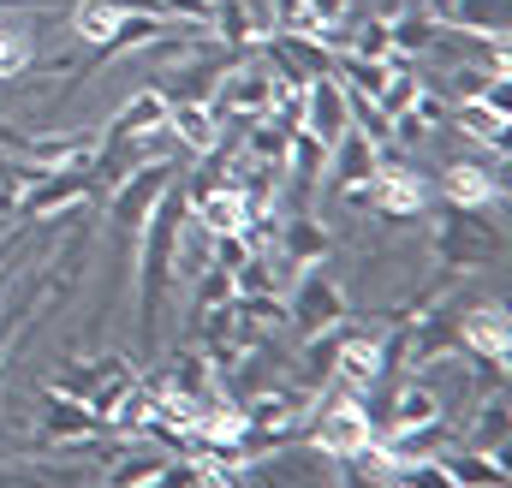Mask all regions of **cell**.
Wrapping results in <instances>:
<instances>
[{
	"mask_svg": "<svg viewBox=\"0 0 512 488\" xmlns=\"http://www.w3.org/2000/svg\"><path fill=\"white\" fill-rule=\"evenodd\" d=\"M90 197V173H78V167H66V173H36L24 191H18V215L24 221H42V215H60V209H72V203H84Z\"/></svg>",
	"mask_w": 512,
	"mask_h": 488,
	"instance_id": "obj_14",
	"label": "cell"
},
{
	"mask_svg": "<svg viewBox=\"0 0 512 488\" xmlns=\"http://www.w3.org/2000/svg\"><path fill=\"white\" fill-rule=\"evenodd\" d=\"M459 125L483 143H495V155H507V108L495 102H459Z\"/></svg>",
	"mask_w": 512,
	"mask_h": 488,
	"instance_id": "obj_31",
	"label": "cell"
},
{
	"mask_svg": "<svg viewBox=\"0 0 512 488\" xmlns=\"http://www.w3.org/2000/svg\"><path fill=\"white\" fill-rule=\"evenodd\" d=\"M352 203H376L387 221H417V215H429V179L411 173V167H387L382 161L376 179L352 191Z\"/></svg>",
	"mask_w": 512,
	"mask_h": 488,
	"instance_id": "obj_7",
	"label": "cell"
},
{
	"mask_svg": "<svg viewBox=\"0 0 512 488\" xmlns=\"http://www.w3.org/2000/svg\"><path fill=\"white\" fill-rule=\"evenodd\" d=\"M108 423L84 405V399H66V393H48V411H42V441H60V447H90L102 441Z\"/></svg>",
	"mask_w": 512,
	"mask_h": 488,
	"instance_id": "obj_17",
	"label": "cell"
},
{
	"mask_svg": "<svg viewBox=\"0 0 512 488\" xmlns=\"http://www.w3.org/2000/svg\"><path fill=\"white\" fill-rule=\"evenodd\" d=\"M376 441V417H370V405L358 399V393H328L322 405H316V417H310V447L322 453V459H340V465H352L364 447Z\"/></svg>",
	"mask_w": 512,
	"mask_h": 488,
	"instance_id": "obj_2",
	"label": "cell"
},
{
	"mask_svg": "<svg viewBox=\"0 0 512 488\" xmlns=\"http://www.w3.org/2000/svg\"><path fill=\"white\" fill-rule=\"evenodd\" d=\"M262 60L286 90H304L316 78H334V42L310 36V30H268L262 36Z\"/></svg>",
	"mask_w": 512,
	"mask_h": 488,
	"instance_id": "obj_4",
	"label": "cell"
},
{
	"mask_svg": "<svg viewBox=\"0 0 512 488\" xmlns=\"http://www.w3.org/2000/svg\"><path fill=\"white\" fill-rule=\"evenodd\" d=\"M215 488H221V483H215Z\"/></svg>",
	"mask_w": 512,
	"mask_h": 488,
	"instance_id": "obj_46",
	"label": "cell"
},
{
	"mask_svg": "<svg viewBox=\"0 0 512 488\" xmlns=\"http://www.w3.org/2000/svg\"><path fill=\"white\" fill-rule=\"evenodd\" d=\"M298 12L304 0H274V30H298Z\"/></svg>",
	"mask_w": 512,
	"mask_h": 488,
	"instance_id": "obj_42",
	"label": "cell"
},
{
	"mask_svg": "<svg viewBox=\"0 0 512 488\" xmlns=\"http://www.w3.org/2000/svg\"><path fill=\"white\" fill-rule=\"evenodd\" d=\"M453 334H459V346H465L477 364H489L495 375H507V364H512V316H507V304H477V310H465V316L453 322Z\"/></svg>",
	"mask_w": 512,
	"mask_h": 488,
	"instance_id": "obj_8",
	"label": "cell"
},
{
	"mask_svg": "<svg viewBox=\"0 0 512 488\" xmlns=\"http://www.w3.org/2000/svg\"><path fill=\"white\" fill-rule=\"evenodd\" d=\"M292 274L274 262V250H251L239 268H233V298H251V292H280Z\"/></svg>",
	"mask_w": 512,
	"mask_h": 488,
	"instance_id": "obj_29",
	"label": "cell"
},
{
	"mask_svg": "<svg viewBox=\"0 0 512 488\" xmlns=\"http://www.w3.org/2000/svg\"><path fill=\"white\" fill-rule=\"evenodd\" d=\"M274 96H280V78L268 72V60H233L209 108H215L221 120H268Z\"/></svg>",
	"mask_w": 512,
	"mask_h": 488,
	"instance_id": "obj_5",
	"label": "cell"
},
{
	"mask_svg": "<svg viewBox=\"0 0 512 488\" xmlns=\"http://www.w3.org/2000/svg\"><path fill=\"white\" fill-rule=\"evenodd\" d=\"M495 84H507V78H501V72H489V66H459V72L447 78V96H453V102H483Z\"/></svg>",
	"mask_w": 512,
	"mask_h": 488,
	"instance_id": "obj_35",
	"label": "cell"
},
{
	"mask_svg": "<svg viewBox=\"0 0 512 488\" xmlns=\"http://www.w3.org/2000/svg\"><path fill=\"white\" fill-rule=\"evenodd\" d=\"M245 256H251V244L239 239V233H209V268H227L233 274Z\"/></svg>",
	"mask_w": 512,
	"mask_h": 488,
	"instance_id": "obj_39",
	"label": "cell"
},
{
	"mask_svg": "<svg viewBox=\"0 0 512 488\" xmlns=\"http://www.w3.org/2000/svg\"><path fill=\"white\" fill-rule=\"evenodd\" d=\"M447 346H459L453 322H441V316H423V322L411 328V358H417V364H429V358H435V352H447Z\"/></svg>",
	"mask_w": 512,
	"mask_h": 488,
	"instance_id": "obj_34",
	"label": "cell"
},
{
	"mask_svg": "<svg viewBox=\"0 0 512 488\" xmlns=\"http://www.w3.org/2000/svg\"><path fill=\"white\" fill-rule=\"evenodd\" d=\"M131 387H137V369L126 358H114V352H96V358H78V364L60 369V381L48 387V393H66V399H84L102 423L120 411V399H126Z\"/></svg>",
	"mask_w": 512,
	"mask_h": 488,
	"instance_id": "obj_3",
	"label": "cell"
},
{
	"mask_svg": "<svg viewBox=\"0 0 512 488\" xmlns=\"http://www.w3.org/2000/svg\"><path fill=\"white\" fill-rule=\"evenodd\" d=\"M185 221H191V209H185V191H179V179H173V185L155 197V209H149V221H143V233H137V239H143V256H137V334H143V340H155V310H161V298H167Z\"/></svg>",
	"mask_w": 512,
	"mask_h": 488,
	"instance_id": "obj_1",
	"label": "cell"
},
{
	"mask_svg": "<svg viewBox=\"0 0 512 488\" xmlns=\"http://www.w3.org/2000/svg\"><path fill=\"white\" fill-rule=\"evenodd\" d=\"M435 250H441L447 268H483L489 256H501V239L483 233V227L471 221V209H459V221H447V233L435 239Z\"/></svg>",
	"mask_w": 512,
	"mask_h": 488,
	"instance_id": "obj_20",
	"label": "cell"
},
{
	"mask_svg": "<svg viewBox=\"0 0 512 488\" xmlns=\"http://www.w3.org/2000/svg\"><path fill=\"white\" fill-rule=\"evenodd\" d=\"M274 262L286 268V274H304V268H322L328 256H334V233L316 221V215H292V221H280V233H274Z\"/></svg>",
	"mask_w": 512,
	"mask_h": 488,
	"instance_id": "obj_10",
	"label": "cell"
},
{
	"mask_svg": "<svg viewBox=\"0 0 512 488\" xmlns=\"http://www.w3.org/2000/svg\"><path fill=\"white\" fill-rule=\"evenodd\" d=\"M12 143H18V131H6V125H0V149H12Z\"/></svg>",
	"mask_w": 512,
	"mask_h": 488,
	"instance_id": "obj_44",
	"label": "cell"
},
{
	"mask_svg": "<svg viewBox=\"0 0 512 488\" xmlns=\"http://www.w3.org/2000/svg\"><path fill=\"white\" fill-rule=\"evenodd\" d=\"M24 66H30V36L12 30V24H0V78H18Z\"/></svg>",
	"mask_w": 512,
	"mask_h": 488,
	"instance_id": "obj_38",
	"label": "cell"
},
{
	"mask_svg": "<svg viewBox=\"0 0 512 488\" xmlns=\"http://www.w3.org/2000/svg\"><path fill=\"white\" fill-rule=\"evenodd\" d=\"M167 131H173V143L179 149H191V155H203V149H215L227 131H221V114L209 108V102H167Z\"/></svg>",
	"mask_w": 512,
	"mask_h": 488,
	"instance_id": "obj_24",
	"label": "cell"
},
{
	"mask_svg": "<svg viewBox=\"0 0 512 488\" xmlns=\"http://www.w3.org/2000/svg\"><path fill=\"white\" fill-rule=\"evenodd\" d=\"M292 280H298V292H292V304H286V322L298 328V340L328 334V328L346 322V292H340L322 268H304V274H292Z\"/></svg>",
	"mask_w": 512,
	"mask_h": 488,
	"instance_id": "obj_6",
	"label": "cell"
},
{
	"mask_svg": "<svg viewBox=\"0 0 512 488\" xmlns=\"http://www.w3.org/2000/svg\"><path fill=\"white\" fill-rule=\"evenodd\" d=\"M233 60L239 54H227V60H185V66H173V78L161 84V96L167 102H215V90H221V78H227Z\"/></svg>",
	"mask_w": 512,
	"mask_h": 488,
	"instance_id": "obj_26",
	"label": "cell"
},
{
	"mask_svg": "<svg viewBox=\"0 0 512 488\" xmlns=\"http://www.w3.org/2000/svg\"><path fill=\"white\" fill-rule=\"evenodd\" d=\"M387 364V340H376V334H346L340 328V358H334V381L340 387H370L376 375H382Z\"/></svg>",
	"mask_w": 512,
	"mask_h": 488,
	"instance_id": "obj_23",
	"label": "cell"
},
{
	"mask_svg": "<svg viewBox=\"0 0 512 488\" xmlns=\"http://www.w3.org/2000/svg\"><path fill=\"white\" fill-rule=\"evenodd\" d=\"M441 197L453 203V209H489V203H501V173H489V167H477V161H453L447 173H441Z\"/></svg>",
	"mask_w": 512,
	"mask_h": 488,
	"instance_id": "obj_22",
	"label": "cell"
},
{
	"mask_svg": "<svg viewBox=\"0 0 512 488\" xmlns=\"http://www.w3.org/2000/svg\"><path fill=\"white\" fill-rule=\"evenodd\" d=\"M280 179L298 191V209H304V203H310V191L328 179V143H316L310 131H292L286 161H280Z\"/></svg>",
	"mask_w": 512,
	"mask_h": 488,
	"instance_id": "obj_21",
	"label": "cell"
},
{
	"mask_svg": "<svg viewBox=\"0 0 512 488\" xmlns=\"http://www.w3.org/2000/svg\"><path fill=\"white\" fill-rule=\"evenodd\" d=\"M435 24H441V30H465V36L507 42L512 6L507 0H435Z\"/></svg>",
	"mask_w": 512,
	"mask_h": 488,
	"instance_id": "obj_16",
	"label": "cell"
},
{
	"mask_svg": "<svg viewBox=\"0 0 512 488\" xmlns=\"http://www.w3.org/2000/svg\"><path fill=\"white\" fill-rule=\"evenodd\" d=\"M346 125H352V96L340 78L304 84V125L298 131H310L316 143H334V137H346Z\"/></svg>",
	"mask_w": 512,
	"mask_h": 488,
	"instance_id": "obj_15",
	"label": "cell"
},
{
	"mask_svg": "<svg viewBox=\"0 0 512 488\" xmlns=\"http://www.w3.org/2000/svg\"><path fill=\"white\" fill-rule=\"evenodd\" d=\"M441 471H447V483L453 488H507V453H483V447H471V453H441L435 459Z\"/></svg>",
	"mask_w": 512,
	"mask_h": 488,
	"instance_id": "obj_25",
	"label": "cell"
},
{
	"mask_svg": "<svg viewBox=\"0 0 512 488\" xmlns=\"http://www.w3.org/2000/svg\"><path fill=\"white\" fill-rule=\"evenodd\" d=\"M227 304H233V274H227V268H209V262H203V280H197V298H191V316L203 322L209 310H227Z\"/></svg>",
	"mask_w": 512,
	"mask_h": 488,
	"instance_id": "obj_33",
	"label": "cell"
},
{
	"mask_svg": "<svg viewBox=\"0 0 512 488\" xmlns=\"http://www.w3.org/2000/svg\"><path fill=\"white\" fill-rule=\"evenodd\" d=\"M179 417H197L203 405H215L221 393H215V369H209V358L203 352H173V364H167V381L155 387Z\"/></svg>",
	"mask_w": 512,
	"mask_h": 488,
	"instance_id": "obj_11",
	"label": "cell"
},
{
	"mask_svg": "<svg viewBox=\"0 0 512 488\" xmlns=\"http://www.w3.org/2000/svg\"><path fill=\"white\" fill-rule=\"evenodd\" d=\"M155 131H167V96L161 90H137L126 108L108 120V131H102V155L108 149H126L137 137H155Z\"/></svg>",
	"mask_w": 512,
	"mask_h": 488,
	"instance_id": "obj_18",
	"label": "cell"
},
{
	"mask_svg": "<svg viewBox=\"0 0 512 488\" xmlns=\"http://www.w3.org/2000/svg\"><path fill=\"white\" fill-rule=\"evenodd\" d=\"M376 488H405V483H393V477H387V483H376Z\"/></svg>",
	"mask_w": 512,
	"mask_h": 488,
	"instance_id": "obj_45",
	"label": "cell"
},
{
	"mask_svg": "<svg viewBox=\"0 0 512 488\" xmlns=\"http://www.w3.org/2000/svg\"><path fill=\"white\" fill-rule=\"evenodd\" d=\"M435 417H441V393H435L429 381H405V387L393 393V417L376 423V429L393 435V429H417V423H435Z\"/></svg>",
	"mask_w": 512,
	"mask_h": 488,
	"instance_id": "obj_28",
	"label": "cell"
},
{
	"mask_svg": "<svg viewBox=\"0 0 512 488\" xmlns=\"http://www.w3.org/2000/svg\"><path fill=\"white\" fill-rule=\"evenodd\" d=\"M376 167H382V143H376L370 131L346 125V137H334V143H328V179L340 185V197H352L358 185H370V179H376Z\"/></svg>",
	"mask_w": 512,
	"mask_h": 488,
	"instance_id": "obj_13",
	"label": "cell"
},
{
	"mask_svg": "<svg viewBox=\"0 0 512 488\" xmlns=\"http://www.w3.org/2000/svg\"><path fill=\"white\" fill-rule=\"evenodd\" d=\"M6 334H12V316H0V358H6Z\"/></svg>",
	"mask_w": 512,
	"mask_h": 488,
	"instance_id": "obj_43",
	"label": "cell"
},
{
	"mask_svg": "<svg viewBox=\"0 0 512 488\" xmlns=\"http://www.w3.org/2000/svg\"><path fill=\"white\" fill-rule=\"evenodd\" d=\"M131 12H167V6H161V0H78L72 24H78L84 42H102L120 18H131Z\"/></svg>",
	"mask_w": 512,
	"mask_h": 488,
	"instance_id": "obj_27",
	"label": "cell"
},
{
	"mask_svg": "<svg viewBox=\"0 0 512 488\" xmlns=\"http://www.w3.org/2000/svg\"><path fill=\"white\" fill-rule=\"evenodd\" d=\"M18 149H24V155H30V167H42V173H66V167H78V173H96V161H102V131L18 137Z\"/></svg>",
	"mask_w": 512,
	"mask_h": 488,
	"instance_id": "obj_9",
	"label": "cell"
},
{
	"mask_svg": "<svg viewBox=\"0 0 512 488\" xmlns=\"http://www.w3.org/2000/svg\"><path fill=\"white\" fill-rule=\"evenodd\" d=\"M387 36H393V54H423V48L441 42V24H435V18H405V12H399V18L387 24Z\"/></svg>",
	"mask_w": 512,
	"mask_h": 488,
	"instance_id": "obj_32",
	"label": "cell"
},
{
	"mask_svg": "<svg viewBox=\"0 0 512 488\" xmlns=\"http://www.w3.org/2000/svg\"><path fill=\"white\" fill-rule=\"evenodd\" d=\"M191 215H197V227L203 233H245V221H251L256 209H251V197L239 191V185H209V191H197L191 203H185Z\"/></svg>",
	"mask_w": 512,
	"mask_h": 488,
	"instance_id": "obj_19",
	"label": "cell"
},
{
	"mask_svg": "<svg viewBox=\"0 0 512 488\" xmlns=\"http://www.w3.org/2000/svg\"><path fill=\"white\" fill-rule=\"evenodd\" d=\"M161 465H167V447H155V441H137L126 459L108 471V488H149Z\"/></svg>",
	"mask_w": 512,
	"mask_h": 488,
	"instance_id": "obj_30",
	"label": "cell"
},
{
	"mask_svg": "<svg viewBox=\"0 0 512 488\" xmlns=\"http://www.w3.org/2000/svg\"><path fill=\"white\" fill-rule=\"evenodd\" d=\"M173 179H179V173H173L167 161H137V167H131V179L120 185V197H114V227H126V239L143 233V221H149L155 197H161Z\"/></svg>",
	"mask_w": 512,
	"mask_h": 488,
	"instance_id": "obj_12",
	"label": "cell"
},
{
	"mask_svg": "<svg viewBox=\"0 0 512 488\" xmlns=\"http://www.w3.org/2000/svg\"><path fill=\"white\" fill-rule=\"evenodd\" d=\"M167 6V18H179V24H203L209 30V12H215V0H161Z\"/></svg>",
	"mask_w": 512,
	"mask_h": 488,
	"instance_id": "obj_41",
	"label": "cell"
},
{
	"mask_svg": "<svg viewBox=\"0 0 512 488\" xmlns=\"http://www.w3.org/2000/svg\"><path fill=\"white\" fill-rule=\"evenodd\" d=\"M477 447L483 453H507V393H495L477 417Z\"/></svg>",
	"mask_w": 512,
	"mask_h": 488,
	"instance_id": "obj_37",
	"label": "cell"
},
{
	"mask_svg": "<svg viewBox=\"0 0 512 488\" xmlns=\"http://www.w3.org/2000/svg\"><path fill=\"white\" fill-rule=\"evenodd\" d=\"M387 24H393V18H370V24L358 30L352 54H370V60H393V36H387Z\"/></svg>",
	"mask_w": 512,
	"mask_h": 488,
	"instance_id": "obj_40",
	"label": "cell"
},
{
	"mask_svg": "<svg viewBox=\"0 0 512 488\" xmlns=\"http://www.w3.org/2000/svg\"><path fill=\"white\" fill-rule=\"evenodd\" d=\"M352 6H358V0H304V12H298V30H310V36H328L334 24H346V18H352Z\"/></svg>",
	"mask_w": 512,
	"mask_h": 488,
	"instance_id": "obj_36",
	"label": "cell"
}]
</instances>
